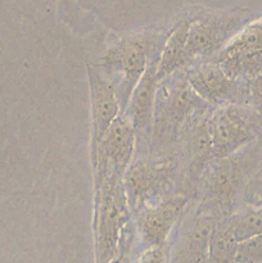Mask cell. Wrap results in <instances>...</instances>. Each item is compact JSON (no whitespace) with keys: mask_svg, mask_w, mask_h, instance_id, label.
I'll return each mask as SVG.
<instances>
[{"mask_svg":"<svg viewBox=\"0 0 262 263\" xmlns=\"http://www.w3.org/2000/svg\"><path fill=\"white\" fill-rule=\"evenodd\" d=\"M123 177L109 172L95 179V263H109L117 256L130 222Z\"/></svg>","mask_w":262,"mask_h":263,"instance_id":"6da1fadb","label":"cell"},{"mask_svg":"<svg viewBox=\"0 0 262 263\" xmlns=\"http://www.w3.org/2000/svg\"><path fill=\"white\" fill-rule=\"evenodd\" d=\"M157 54L153 40L135 36L110 48L102 59L100 69L110 80L117 95L121 113L126 112L134 89Z\"/></svg>","mask_w":262,"mask_h":263,"instance_id":"7a4b0ae2","label":"cell"},{"mask_svg":"<svg viewBox=\"0 0 262 263\" xmlns=\"http://www.w3.org/2000/svg\"><path fill=\"white\" fill-rule=\"evenodd\" d=\"M212 156L229 158L259 138V112L239 104L220 105L210 117Z\"/></svg>","mask_w":262,"mask_h":263,"instance_id":"3957f363","label":"cell"},{"mask_svg":"<svg viewBox=\"0 0 262 263\" xmlns=\"http://www.w3.org/2000/svg\"><path fill=\"white\" fill-rule=\"evenodd\" d=\"M171 181L172 167L167 162L140 161L130 164L123 185L131 210L140 212L169 195Z\"/></svg>","mask_w":262,"mask_h":263,"instance_id":"277c9868","label":"cell"},{"mask_svg":"<svg viewBox=\"0 0 262 263\" xmlns=\"http://www.w3.org/2000/svg\"><path fill=\"white\" fill-rule=\"evenodd\" d=\"M136 131L125 115L120 116L107 128L99 143L92 146V163H102L107 168L125 176L131 164Z\"/></svg>","mask_w":262,"mask_h":263,"instance_id":"5b68a950","label":"cell"},{"mask_svg":"<svg viewBox=\"0 0 262 263\" xmlns=\"http://www.w3.org/2000/svg\"><path fill=\"white\" fill-rule=\"evenodd\" d=\"M186 204L188 198L185 195H166L139 212L138 231L145 248L166 244L172 228Z\"/></svg>","mask_w":262,"mask_h":263,"instance_id":"8992f818","label":"cell"},{"mask_svg":"<svg viewBox=\"0 0 262 263\" xmlns=\"http://www.w3.org/2000/svg\"><path fill=\"white\" fill-rule=\"evenodd\" d=\"M186 81L193 91L210 104H236L239 82L233 80L217 62L198 63L190 67Z\"/></svg>","mask_w":262,"mask_h":263,"instance_id":"52a82bcc","label":"cell"},{"mask_svg":"<svg viewBox=\"0 0 262 263\" xmlns=\"http://www.w3.org/2000/svg\"><path fill=\"white\" fill-rule=\"evenodd\" d=\"M87 72L92 115V146H95L113 121L120 117L121 107L112 82L102 69L89 67Z\"/></svg>","mask_w":262,"mask_h":263,"instance_id":"ba28073f","label":"cell"},{"mask_svg":"<svg viewBox=\"0 0 262 263\" xmlns=\"http://www.w3.org/2000/svg\"><path fill=\"white\" fill-rule=\"evenodd\" d=\"M234 18H211L192 23L186 43L188 58L208 57L215 51L220 53L233 39L235 28Z\"/></svg>","mask_w":262,"mask_h":263,"instance_id":"9c48e42d","label":"cell"},{"mask_svg":"<svg viewBox=\"0 0 262 263\" xmlns=\"http://www.w3.org/2000/svg\"><path fill=\"white\" fill-rule=\"evenodd\" d=\"M215 223V215L204 208L182 233L172 263H210V243Z\"/></svg>","mask_w":262,"mask_h":263,"instance_id":"30bf717a","label":"cell"},{"mask_svg":"<svg viewBox=\"0 0 262 263\" xmlns=\"http://www.w3.org/2000/svg\"><path fill=\"white\" fill-rule=\"evenodd\" d=\"M159 57H154L151 63L146 67L145 72L139 80L138 85L134 89L133 95L130 98L127 108H126V117L130 120L136 133H145L152 125V120L154 116L157 98V67H158Z\"/></svg>","mask_w":262,"mask_h":263,"instance_id":"8fae6325","label":"cell"},{"mask_svg":"<svg viewBox=\"0 0 262 263\" xmlns=\"http://www.w3.org/2000/svg\"><path fill=\"white\" fill-rule=\"evenodd\" d=\"M163 100L162 107L164 109V116L172 126L184 123L192 116V113L199 108L200 102H203L193 91L186 79L175 82L170 87Z\"/></svg>","mask_w":262,"mask_h":263,"instance_id":"7c38bea8","label":"cell"},{"mask_svg":"<svg viewBox=\"0 0 262 263\" xmlns=\"http://www.w3.org/2000/svg\"><path fill=\"white\" fill-rule=\"evenodd\" d=\"M189 28V23L181 22L175 27V30L172 31L171 35L164 43L158 59V67H157L158 81H162L166 77L171 76L172 73L179 71L184 66L185 62L189 59L186 55Z\"/></svg>","mask_w":262,"mask_h":263,"instance_id":"4fadbf2b","label":"cell"},{"mask_svg":"<svg viewBox=\"0 0 262 263\" xmlns=\"http://www.w3.org/2000/svg\"><path fill=\"white\" fill-rule=\"evenodd\" d=\"M190 174L193 177L202 174L208 158L212 156L210 135V118H199L193 125L189 134Z\"/></svg>","mask_w":262,"mask_h":263,"instance_id":"5bb4252c","label":"cell"},{"mask_svg":"<svg viewBox=\"0 0 262 263\" xmlns=\"http://www.w3.org/2000/svg\"><path fill=\"white\" fill-rule=\"evenodd\" d=\"M256 51H262V20L251 23L236 33L218 53L216 62H222L228 58Z\"/></svg>","mask_w":262,"mask_h":263,"instance_id":"9a60e30c","label":"cell"},{"mask_svg":"<svg viewBox=\"0 0 262 263\" xmlns=\"http://www.w3.org/2000/svg\"><path fill=\"white\" fill-rule=\"evenodd\" d=\"M225 220L238 243L262 234V208L259 207L243 205Z\"/></svg>","mask_w":262,"mask_h":263,"instance_id":"2e32d148","label":"cell"},{"mask_svg":"<svg viewBox=\"0 0 262 263\" xmlns=\"http://www.w3.org/2000/svg\"><path fill=\"white\" fill-rule=\"evenodd\" d=\"M238 241L229 229L226 220L215 223L210 243V263H235Z\"/></svg>","mask_w":262,"mask_h":263,"instance_id":"e0dca14e","label":"cell"},{"mask_svg":"<svg viewBox=\"0 0 262 263\" xmlns=\"http://www.w3.org/2000/svg\"><path fill=\"white\" fill-rule=\"evenodd\" d=\"M239 82L236 104L262 112V73Z\"/></svg>","mask_w":262,"mask_h":263,"instance_id":"ac0fdd59","label":"cell"},{"mask_svg":"<svg viewBox=\"0 0 262 263\" xmlns=\"http://www.w3.org/2000/svg\"><path fill=\"white\" fill-rule=\"evenodd\" d=\"M235 263H262V234L238 243Z\"/></svg>","mask_w":262,"mask_h":263,"instance_id":"d6986e66","label":"cell"},{"mask_svg":"<svg viewBox=\"0 0 262 263\" xmlns=\"http://www.w3.org/2000/svg\"><path fill=\"white\" fill-rule=\"evenodd\" d=\"M243 205L262 208V168L249 180L243 195Z\"/></svg>","mask_w":262,"mask_h":263,"instance_id":"ffe728a7","label":"cell"},{"mask_svg":"<svg viewBox=\"0 0 262 263\" xmlns=\"http://www.w3.org/2000/svg\"><path fill=\"white\" fill-rule=\"evenodd\" d=\"M135 263H170V252L166 244L154 247H146Z\"/></svg>","mask_w":262,"mask_h":263,"instance_id":"44dd1931","label":"cell"},{"mask_svg":"<svg viewBox=\"0 0 262 263\" xmlns=\"http://www.w3.org/2000/svg\"><path fill=\"white\" fill-rule=\"evenodd\" d=\"M128 230V229H127ZM127 230L125 231V235H123L122 241H121V248L120 252H118L117 256L112 259L109 263H131L130 261V253H128V248H130V240L126 236V233Z\"/></svg>","mask_w":262,"mask_h":263,"instance_id":"7402d4cb","label":"cell"},{"mask_svg":"<svg viewBox=\"0 0 262 263\" xmlns=\"http://www.w3.org/2000/svg\"><path fill=\"white\" fill-rule=\"evenodd\" d=\"M262 139V112H259V138Z\"/></svg>","mask_w":262,"mask_h":263,"instance_id":"603a6c76","label":"cell"}]
</instances>
